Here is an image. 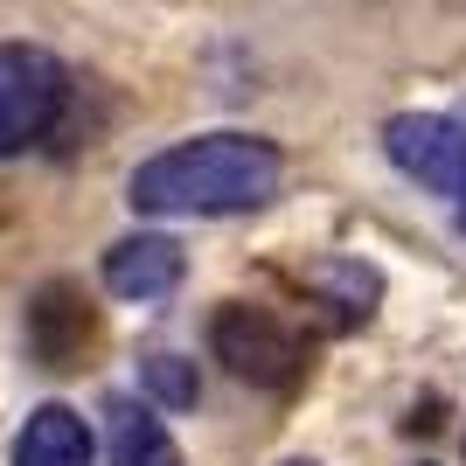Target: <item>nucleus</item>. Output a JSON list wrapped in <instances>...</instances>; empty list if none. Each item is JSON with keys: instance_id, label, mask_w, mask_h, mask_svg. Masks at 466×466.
<instances>
[{"instance_id": "obj_5", "label": "nucleus", "mask_w": 466, "mask_h": 466, "mask_svg": "<svg viewBox=\"0 0 466 466\" xmlns=\"http://www.w3.org/2000/svg\"><path fill=\"white\" fill-rule=\"evenodd\" d=\"M97 341V313L84 307L77 286H42L28 307V349L42 370H84V355Z\"/></svg>"}, {"instance_id": "obj_6", "label": "nucleus", "mask_w": 466, "mask_h": 466, "mask_svg": "<svg viewBox=\"0 0 466 466\" xmlns=\"http://www.w3.org/2000/svg\"><path fill=\"white\" fill-rule=\"evenodd\" d=\"M105 286L118 299H160V292L181 286V251L167 237H126L105 251Z\"/></svg>"}, {"instance_id": "obj_9", "label": "nucleus", "mask_w": 466, "mask_h": 466, "mask_svg": "<svg viewBox=\"0 0 466 466\" xmlns=\"http://www.w3.org/2000/svg\"><path fill=\"white\" fill-rule=\"evenodd\" d=\"M147 390H154L160 404H195V370L175 362V355H154L147 362Z\"/></svg>"}, {"instance_id": "obj_8", "label": "nucleus", "mask_w": 466, "mask_h": 466, "mask_svg": "<svg viewBox=\"0 0 466 466\" xmlns=\"http://www.w3.org/2000/svg\"><path fill=\"white\" fill-rule=\"evenodd\" d=\"M105 446H112V466H181L175 439L147 404H112V425H105Z\"/></svg>"}, {"instance_id": "obj_3", "label": "nucleus", "mask_w": 466, "mask_h": 466, "mask_svg": "<svg viewBox=\"0 0 466 466\" xmlns=\"http://www.w3.org/2000/svg\"><path fill=\"white\" fill-rule=\"evenodd\" d=\"M209 341H216V355H223V370L258 383V390L299 383V341H292V328L272 320L265 307H223L209 320Z\"/></svg>"}, {"instance_id": "obj_2", "label": "nucleus", "mask_w": 466, "mask_h": 466, "mask_svg": "<svg viewBox=\"0 0 466 466\" xmlns=\"http://www.w3.org/2000/svg\"><path fill=\"white\" fill-rule=\"evenodd\" d=\"M70 70L35 42H0V154H28L63 118Z\"/></svg>"}, {"instance_id": "obj_7", "label": "nucleus", "mask_w": 466, "mask_h": 466, "mask_svg": "<svg viewBox=\"0 0 466 466\" xmlns=\"http://www.w3.org/2000/svg\"><path fill=\"white\" fill-rule=\"evenodd\" d=\"M15 466H97V446H91V431H84L77 410L42 404L15 439Z\"/></svg>"}, {"instance_id": "obj_4", "label": "nucleus", "mask_w": 466, "mask_h": 466, "mask_svg": "<svg viewBox=\"0 0 466 466\" xmlns=\"http://www.w3.org/2000/svg\"><path fill=\"white\" fill-rule=\"evenodd\" d=\"M390 160H397L404 175H418L425 188L460 195V181H466V133L452 126V118H439V112H404V118H390Z\"/></svg>"}, {"instance_id": "obj_10", "label": "nucleus", "mask_w": 466, "mask_h": 466, "mask_svg": "<svg viewBox=\"0 0 466 466\" xmlns=\"http://www.w3.org/2000/svg\"><path fill=\"white\" fill-rule=\"evenodd\" d=\"M452 202H460V223H466V181H460V195H452Z\"/></svg>"}, {"instance_id": "obj_1", "label": "nucleus", "mask_w": 466, "mask_h": 466, "mask_svg": "<svg viewBox=\"0 0 466 466\" xmlns=\"http://www.w3.org/2000/svg\"><path fill=\"white\" fill-rule=\"evenodd\" d=\"M279 175H286V160H279L272 139L202 133V139H181L167 154L139 160L126 195H133L139 216H244L279 195Z\"/></svg>"}]
</instances>
